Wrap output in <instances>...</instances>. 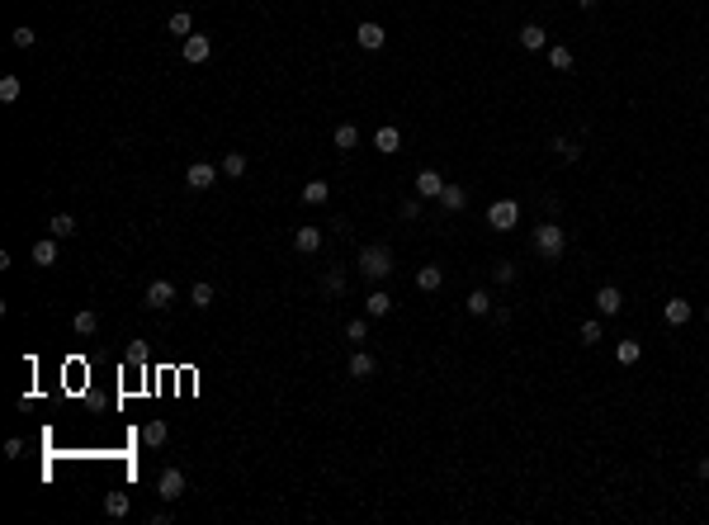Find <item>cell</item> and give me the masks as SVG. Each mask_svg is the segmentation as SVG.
Wrapping results in <instances>:
<instances>
[{
  "label": "cell",
  "instance_id": "2e32d148",
  "mask_svg": "<svg viewBox=\"0 0 709 525\" xmlns=\"http://www.w3.org/2000/svg\"><path fill=\"white\" fill-rule=\"evenodd\" d=\"M331 143H336V152H355V147H360V128H355V123H341L336 133H331Z\"/></svg>",
  "mask_w": 709,
  "mask_h": 525
},
{
  "label": "cell",
  "instance_id": "836d02e7",
  "mask_svg": "<svg viewBox=\"0 0 709 525\" xmlns=\"http://www.w3.org/2000/svg\"><path fill=\"white\" fill-rule=\"evenodd\" d=\"M492 279H497V284H516V260H497V265H492Z\"/></svg>",
  "mask_w": 709,
  "mask_h": 525
},
{
  "label": "cell",
  "instance_id": "9c48e42d",
  "mask_svg": "<svg viewBox=\"0 0 709 525\" xmlns=\"http://www.w3.org/2000/svg\"><path fill=\"white\" fill-rule=\"evenodd\" d=\"M293 251H298V255H317V251H322V227H293Z\"/></svg>",
  "mask_w": 709,
  "mask_h": 525
},
{
  "label": "cell",
  "instance_id": "5bb4252c",
  "mask_svg": "<svg viewBox=\"0 0 709 525\" xmlns=\"http://www.w3.org/2000/svg\"><path fill=\"white\" fill-rule=\"evenodd\" d=\"M374 374H378V360L369 350H355L350 355V379H374Z\"/></svg>",
  "mask_w": 709,
  "mask_h": 525
},
{
  "label": "cell",
  "instance_id": "3957f363",
  "mask_svg": "<svg viewBox=\"0 0 709 525\" xmlns=\"http://www.w3.org/2000/svg\"><path fill=\"white\" fill-rule=\"evenodd\" d=\"M487 227H492V232H511V227H520V204H516V199H497V204L487 208Z\"/></svg>",
  "mask_w": 709,
  "mask_h": 525
},
{
  "label": "cell",
  "instance_id": "e575fe53",
  "mask_svg": "<svg viewBox=\"0 0 709 525\" xmlns=\"http://www.w3.org/2000/svg\"><path fill=\"white\" fill-rule=\"evenodd\" d=\"M577 336H582V346H596V341H605V332H600V322H596V318L582 322V332H577Z\"/></svg>",
  "mask_w": 709,
  "mask_h": 525
},
{
  "label": "cell",
  "instance_id": "4fadbf2b",
  "mask_svg": "<svg viewBox=\"0 0 709 525\" xmlns=\"http://www.w3.org/2000/svg\"><path fill=\"white\" fill-rule=\"evenodd\" d=\"M520 48L525 52H544L549 48V33L539 29V24H520Z\"/></svg>",
  "mask_w": 709,
  "mask_h": 525
},
{
  "label": "cell",
  "instance_id": "f546056e",
  "mask_svg": "<svg viewBox=\"0 0 709 525\" xmlns=\"http://www.w3.org/2000/svg\"><path fill=\"white\" fill-rule=\"evenodd\" d=\"M553 157H558V161H567V166H572V161H582V147L572 143V138H558V143H553Z\"/></svg>",
  "mask_w": 709,
  "mask_h": 525
},
{
  "label": "cell",
  "instance_id": "8992f818",
  "mask_svg": "<svg viewBox=\"0 0 709 525\" xmlns=\"http://www.w3.org/2000/svg\"><path fill=\"white\" fill-rule=\"evenodd\" d=\"M157 493H161V502H180V497H185V473H180V469H166V473L157 478Z\"/></svg>",
  "mask_w": 709,
  "mask_h": 525
},
{
  "label": "cell",
  "instance_id": "e0dca14e",
  "mask_svg": "<svg viewBox=\"0 0 709 525\" xmlns=\"http://www.w3.org/2000/svg\"><path fill=\"white\" fill-rule=\"evenodd\" d=\"M166 440H171V426H166V421H147V426H142V445L161 449Z\"/></svg>",
  "mask_w": 709,
  "mask_h": 525
},
{
  "label": "cell",
  "instance_id": "6da1fadb",
  "mask_svg": "<svg viewBox=\"0 0 709 525\" xmlns=\"http://www.w3.org/2000/svg\"><path fill=\"white\" fill-rule=\"evenodd\" d=\"M360 274H364V279H388V274H393V251H388V246H378V241H374V246H364V251H360Z\"/></svg>",
  "mask_w": 709,
  "mask_h": 525
},
{
  "label": "cell",
  "instance_id": "f35d334b",
  "mask_svg": "<svg viewBox=\"0 0 709 525\" xmlns=\"http://www.w3.org/2000/svg\"><path fill=\"white\" fill-rule=\"evenodd\" d=\"M123 360H128V365H147V346H142V341H133V346L123 350Z\"/></svg>",
  "mask_w": 709,
  "mask_h": 525
},
{
  "label": "cell",
  "instance_id": "74e56055",
  "mask_svg": "<svg viewBox=\"0 0 709 525\" xmlns=\"http://www.w3.org/2000/svg\"><path fill=\"white\" fill-rule=\"evenodd\" d=\"M364 336H369V322H364V318L346 322V341H364Z\"/></svg>",
  "mask_w": 709,
  "mask_h": 525
},
{
  "label": "cell",
  "instance_id": "603a6c76",
  "mask_svg": "<svg viewBox=\"0 0 709 525\" xmlns=\"http://www.w3.org/2000/svg\"><path fill=\"white\" fill-rule=\"evenodd\" d=\"M246 166H251V161H246V152H227V157H222V175H232V180H241V175H246Z\"/></svg>",
  "mask_w": 709,
  "mask_h": 525
},
{
  "label": "cell",
  "instance_id": "d4e9b609",
  "mask_svg": "<svg viewBox=\"0 0 709 525\" xmlns=\"http://www.w3.org/2000/svg\"><path fill=\"white\" fill-rule=\"evenodd\" d=\"M440 204L449 208V213H459V208L468 204V190H459V185H444V190H440Z\"/></svg>",
  "mask_w": 709,
  "mask_h": 525
},
{
  "label": "cell",
  "instance_id": "484cf974",
  "mask_svg": "<svg viewBox=\"0 0 709 525\" xmlns=\"http://www.w3.org/2000/svg\"><path fill=\"white\" fill-rule=\"evenodd\" d=\"M104 516L123 521V516H128V493H104Z\"/></svg>",
  "mask_w": 709,
  "mask_h": 525
},
{
  "label": "cell",
  "instance_id": "b9f144b4",
  "mask_svg": "<svg viewBox=\"0 0 709 525\" xmlns=\"http://www.w3.org/2000/svg\"><path fill=\"white\" fill-rule=\"evenodd\" d=\"M577 5H582V10H596V5H600V0H577Z\"/></svg>",
  "mask_w": 709,
  "mask_h": 525
},
{
  "label": "cell",
  "instance_id": "4dcf8cb0",
  "mask_svg": "<svg viewBox=\"0 0 709 525\" xmlns=\"http://www.w3.org/2000/svg\"><path fill=\"white\" fill-rule=\"evenodd\" d=\"M549 66H553V71H572V48L553 43V48H549Z\"/></svg>",
  "mask_w": 709,
  "mask_h": 525
},
{
  "label": "cell",
  "instance_id": "7402d4cb",
  "mask_svg": "<svg viewBox=\"0 0 709 525\" xmlns=\"http://www.w3.org/2000/svg\"><path fill=\"white\" fill-rule=\"evenodd\" d=\"M33 265H57V237H43L33 246Z\"/></svg>",
  "mask_w": 709,
  "mask_h": 525
},
{
  "label": "cell",
  "instance_id": "8fae6325",
  "mask_svg": "<svg viewBox=\"0 0 709 525\" xmlns=\"http://www.w3.org/2000/svg\"><path fill=\"white\" fill-rule=\"evenodd\" d=\"M619 308H624L619 289H614V284H600V289H596V313H600V318H614Z\"/></svg>",
  "mask_w": 709,
  "mask_h": 525
},
{
  "label": "cell",
  "instance_id": "5b68a950",
  "mask_svg": "<svg viewBox=\"0 0 709 525\" xmlns=\"http://www.w3.org/2000/svg\"><path fill=\"white\" fill-rule=\"evenodd\" d=\"M355 43H360L364 52H378L383 43H388V33H383V24H374V19H364L360 29H355Z\"/></svg>",
  "mask_w": 709,
  "mask_h": 525
},
{
  "label": "cell",
  "instance_id": "4316f807",
  "mask_svg": "<svg viewBox=\"0 0 709 525\" xmlns=\"http://www.w3.org/2000/svg\"><path fill=\"white\" fill-rule=\"evenodd\" d=\"M19 95H24V80L19 76H0V104H15Z\"/></svg>",
  "mask_w": 709,
  "mask_h": 525
},
{
  "label": "cell",
  "instance_id": "ffe728a7",
  "mask_svg": "<svg viewBox=\"0 0 709 525\" xmlns=\"http://www.w3.org/2000/svg\"><path fill=\"white\" fill-rule=\"evenodd\" d=\"M47 232H52L57 241L71 237V232H76V218H71V213H52V218H47Z\"/></svg>",
  "mask_w": 709,
  "mask_h": 525
},
{
  "label": "cell",
  "instance_id": "d590c367",
  "mask_svg": "<svg viewBox=\"0 0 709 525\" xmlns=\"http://www.w3.org/2000/svg\"><path fill=\"white\" fill-rule=\"evenodd\" d=\"M322 289H327L331 298H341V294H346V274H341V270H331L327 279H322Z\"/></svg>",
  "mask_w": 709,
  "mask_h": 525
},
{
  "label": "cell",
  "instance_id": "83f0119b",
  "mask_svg": "<svg viewBox=\"0 0 709 525\" xmlns=\"http://www.w3.org/2000/svg\"><path fill=\"white\" fill-rule=\"evenodd\" d=\"M463 308H468L473 318H487V313H492V298H487V294H483V289H473L468 298H463Z\"/></svg>",
  "mask_w": 709,
  "mask_h": 525
},
{
  "label": "cell",
  "instance_id": "277c9868",
  "mask_svg": "<svg viewBox=\"0 0 709 525\" xmlns=\"http://www.w3.org/2000/svg\"><path fill=\"white\" fill-rule=\"evenodd\" d=\"M142 303H147V308H157V313H161V308H171V303H175V284H171V279H152L147 294H142Z\"/></svg>",
  "mask_w": 709,
  "mask_h": 525
},
{
  "label": "cell",
  "instance_id": "d6a6232c",
  "mask_svg": "<svg viewBox=\"0 0 709 525\" xmlns=\"http://www.w3.org/2000/svg\"><path fill=\"white\" fill-rule=\"evenodd\" d=\"M10 43H15V48H19V52H29V48H33V43H38V33H33V29H29V24H19V29H15V33H10Z\"/></svg>",
  "mask_w": 709,
  "mask_h": 525
},
{
  "label": "cell",
  "instance_id": "cb8c5ba5",
  "mask_svg": "<svg viewBox=\"0 0 709 525\" xmlns=\"http://www.w3.org/2000/svg\"><path fill=\"white\" fill-rule=\"evenodd\" d=\"M614 360H619V365H638V360H643V346H638V341H619V346H614Z\"/></svg>",
  "mask_w": 709,
  "mask_h": 525
},
{
  "label": "cell",
  "instance_id": "7c38bea8",
  "mask_svg": "<svg viewBox=\"0 0 709 525\" xmlns=\"http://www.w3.org/2000/svg\"><path fill=\"white\" fill-rule=\"evenodd\" d=\"M444 190V175L440 171H421L416 175V199H440Z\"/></svg>",
  "mask_w": 709,
  "mask_h": 525
},
{
  "label": "cell",
  "instance_id": "52a82bcc",
  "mask_svg": "<svg viewBox=\"0 0 709 525\" xmlns=\"http://www.w3.org/2000/svg\"><path fill=\"white\" fill-rule=\"evenodd\" d=\"M213 180H218V166H208V161H194V166L185 171L189 190H213Z\"/></svg>",
  "mask_w": 709,
  "mask_h": 525
},
{
  "label": "cell",
  "instance_id": "60d3db41",
  "mask_svg": "<svg viewBox=\"0 0 709 525\" xmlns=\"http://www.w3.org/2000/svg\"><path fill=\"white\" fill-rule=\"evenodd\" d=\"M700 478H705V483H709V459H700Z\"/></svg>",
  "mask_w": 709,
  "mask_h": 525
},
{
  "label": "cell",
  "instance_id": "7a4b0ae2",
  "mask_svg": "<svg viewBox=\"0 0 709 525\" xmlns=\"http://www.w3.org/2000/svg\"><path fill=\"white\" fill-rule=\"evenodd\" d=\"M563 246H567V232L553 223V218L535 227V251L544 255V260H558V255H563Z\"/></svg>",
  "mask_w": 709,
  "mask_h": 525
},
{
  "label": "cell",
  "instance_id": "30bf717a",
  "mask_svg": "<svg viewBox=\"0 0 709 525\" xmlns=\"http://www.w3.org/2000/svg\"><path fill=\"white\" fill-rule=\"evenodd\" d=\"M691 318H695V308H691L686 298H672V303H662V322H667V327H686Z\"/></svg>",
  "mask_w": 709,
  "mask_h": 525
},
{
  "label": "cell",
  "instance_id": "ba28073f",
  "mask_svg": "<svg viewBox=\"0 0 709 525\" xmlns=\"http://www.w3.org/2000/svg\"><path fill=\"white\" fill-rule=\"evenodd\" d=\"M180 52H185V62H208V52H213V43H208V33H189L185 43H180Z\"/></svg>",
  "mask_w": 709,
  "mask_h": 525
},
{
  "label": "cell",
  "instance_id": "44dd1931",
  "mask_svg": "<svg viewBox=\"0 0 709 525\" xmlns=\"http://www.w3.org/2000/svg\"><path fill=\"white\" fill-rule=\"evenodd\" d=\"M166 29H171L175 38H189V33H194V15H189V10H175V15L166 19Z\"/></svg>",
  "mask_w": 709,
  "mask_h": 525
},
{
  "label": "cell",
  "instance_id": "9a60e30c",
  "mask_svg": "<svg viewBox=\"0 0 709 525\" xmlns=\"http://www.w3.org/2000/svg\"><path fill=\"white\" fill-rule=\"evenodd\" d=\"M364 313H369V318H388V313H393V294H383V289H369V298H364Z\"/></svg>",
  "mask_w": 709,
  "mask_h": 525
},
{
  "label": "cell",
  "instance_id": "d6986e66",
  "mask_svg": "<svg viewBox=\"0 0 709 525\" xmlns=\"http://www.w3.org/2000/svg\"><path fill=\"white\" fill-rule=\"evenodd\" d=\"M374 147L383 152V157H393L397 147H402V133H397V128H378V133H374Z\"/></svg>",
  "mask_w": 709,
  "mask_h": 525
},
{
  "label": "cell",
  "instance_id": "8d00e7d4",
  "mask_svg": "<svg viewBox=\"0 0 709 525\" xmlns=\"http://www.w3.org/2000/svg\"><path fill=\"white\" fill-rule=\"evenodd\" d=\"M99 332V318L95 313H76V336H95Z\"/></svg>",
  "mask_w": 709,
  "mask_h": 525
},
{
  "label": "cell",
  "instance_id": "1f68e13d",
  "mask_svg": "<svg viewBox=\"0 0 709 525\" xmlns=\"http://www.w3.org/2000/svg\"><path fill=\"white\" fill-rule=\"evenodd\" d=\"M189 308H199V313L213 308V284H194V289H189Z\"/></svg>",
  "mask_w": 709,
  "mask_h": 525
},
{
  "label": "cell",
  "instance_id": "ab89813d",
  "mask_svg": "<svg viewBox=\"0 0 709 525\" xmlns=\"http://www.w3.org/2000/svg\"><path fill=\"white\" fill-rule=\"evenodd\" d=\"M402 218L416 223V218H421V199H402Z\"/></svg>",
  "mask_w": 709,
  "mask_h": 525
},
{
  "label": "cell",
  "instance_id": "ac0fdd59",
  "mask_svg": "<svg viewBox=\"0 0 709 525\" xmlns=\"http://www.w3.org/2000/svg\"><path fill=\"white\" fill-rule=\"evenodd\" d=\"M440 284H444V270H440V265H421V270H416V289L435 294Z\"/></svg>",
  "mask_w": 709,
  "mask_h": 525
},
{
  "label": "cell",
  "instance_id": "f1b7e54d",
  "mask_svg": "<svg viewBox=\"0 0 709 525\" xmlns=\"http://www.w3.org/2000/svg\"><path fill=\"white\" fill-rule=\"evenodd\" d=\"M303 199H308V204H327L331 185H327V180H308V185H303Z\"/></svg>",
  "mask_w": 709,
  "mask_h": 525
}]
</instances>
